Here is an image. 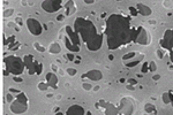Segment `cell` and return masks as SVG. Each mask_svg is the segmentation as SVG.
Here are the masks:
<instances>
[{
    "label": "cell",
    "instance_id": "6da1fadb",
    "mask_svg": "<svg viewBox=\"0 0 173 115\" xmlns=\"http://www.w3.org/2000/svg\"><path fill=\"white\" fill-rule=\"evenodd\" d=\"M135 28H130L127 17L120 14H112L106 21V43L110 50L119 48L122 45L133 42Z\"/></svg>",
    "mask_w": 173,
    "mask_h": 115
},
{
    "label": "cell",
    "instance_id": "7a4b0ae2",
    "mask_svg": "<svg viewBox=\"0 0 173 115\" xmlns=\"http://www.w3.org/2000/svg\"><path fill=\"white\" fill-rule=\"evenodd\" d=\"M74 30L77 32L86 48L91 52L98 51L103 45V35L98 34L95 24L83 17H77L74 22Z\"/></svg>",
    "mask_w": 173,
    "mask_h": 115
},
{
    "label": "cell",
    "instance_id": "3957f363",
    "mask_svg": "<svg viewBox=\"0 0 173 115\" xmlns=\"http://www.w3.org/2000/svg\"><path fill=\"white\" fill-rule=\"evenodd\" d=\"M66 31V36H65V45L67 47V50L72 53V52H79L80 51V46H81V38L77 35V32L75 30H73L71 25H67L65 28Z\"/></svg>",
    "mask_w": 173,
    "mask_h": 115
},
{
    "label": "cell",
    "instance_id": "277c9868",
    "mask_svg": "<svg viewBox=\"0 0 173 115\" xmlns=\"http://www.w3.org/2000/svg\"><path fill=\"white\" fill-rule=\"evenodd\" d=\"M5 65H6V68L7 70L13 74V75H21L24 70V61L23 59H21L20 56H16V55H9L5 59Z\"/></svg>",
    "mask_w": 173,
    "mask_h": 115
},
{
    "label": "cell",
    "instance_id": "5b68a950",
    "mask_svg": "<svg viewBox=\"0 0 173 115\" xmlns=\"http://www.w3.org/2000/svg\"><path fill=\"white\" fill-rule=\"evenodd\" d=\"M9 108H11V112L14 113V114H22V113L27 112V109H28V98H27L25 93L20 92L15 97V100L11 104Z\"/></svg>",
    "mask_w": 173,
    "mask_h": 115
},
{
    "label": "cell",
    "instance_id": "8992f818",
    "mask_svg": "<svg viewBox=\"0 0 173 115\" xmlns=\"http://www.w3.org/2000/svg\"><path fill=\"white\" fill-rule=\"evenodd\" d=\"M23 61L24 65L28 69L29 75H34V74H41L42 73V65L38 63L33 55H25L23 56Z\"/></svg>",
    "mask_w": 173,
    "mask_h": 115
},
{
    "label": "cell",
    "instance_id": "52a82bcc",
    "mask_svg": "<svg viewBox=\"0 0 173 115\" xmlns=\"http://www.w3.org/2000/svg\"><path fill=\"white\" fill-rule=\"evenodd\" d=\"M133 42H135L140 45H148L150 42V36L143 26H137V28H135Z\"/></svg>",
    "mask_w": 173,
    "mask_h": 115
},
{
    "label": "cell",
    "instance_id": "ba28073f",
    "mask_svg": "<svg viewBox=\"0 0 173 115\" xmlns=\"http://www.w3.org/2000/svg\"><path fill=\"white\" fill-rule=\"evenodd\" d=\"M63 7V0H45L42 3V8L47 13H55Z\"/></svg>",
    "mask_w": 173,
    "mask_h": 115
},
{
    "label": "cell",
    "instance_id": "9c48e42d",
    "mask_svg": "<svg viewBox=\"0 0 173 115\" xmlns=\"http://www.w3.org/2000/svg\"><path fill=\"white\" fill-rule=\"evenodd\" d=\"M118 109L122 115H133L135 108H134L133 102L128 98H121Z\"/></svg>",
    "mask_w": 173,
    "mask_h": 115
},
{
    "label": "cell",
    "instance_id": "30bf717a",
    "mask_svg": "<svg viewBox=\"0 0 173 115\" xmlns=\"http://www.w3.org/2000/svg\"><path fill=\"white\" fill-rule=\"evenodd\" d=\"M27 26H28V30L30 31V34L34 35V36H39L43 31L42 24L36 19H28L27 20Z\"/></svg>",
    "mask_w": 173,
    "mask_h": 115
},
{
    "label": "cell",
    "instance_id": "8fae6325",
    "mask_svg": "<svg viewBox=\"0 0 173 115\" xmlns=\"http://www.w3.org/2000/svg\"><path fill=\"white\" fill-rule=\"evenodd\" d=\"M97 108H103L105 115H118L119 109L115 107L112 102H106L104 100H100L99 102H96Z\"/></svg>",
    "mask_w": 173,
    "mask_h": 115
},
{
    "label": "cell",
    "instance_id": "7c38bea8",
    "mask_svg": "<svg viewBox=\"0 0 173 115\" xmlns=\"http://www.w3.org/2000/svg\"><path fill=\"white\" fill-rule=\"evenodd\" d=\"M160 46L164 50H173V29H167L160 40Z\"/></svg>",
    "mask_w": 173,
    "mask_h": 115
},
{
    "label": "cell",
    "instance_id": "4fadbf2b",
    "mask_svg": "<svg viewBox=\"0 0 173 115\" xmlns=\"http://www.w3.org/2000/svg\"><path fill=\"white\" fill-rule=\"evenodd\" d=\"M82 77L83 78H88V79L94 81V82H97V81H100L103 78V73L100 70H98V69H91L88 73H85Z\"/></svg>",
    "mask_w": 173,
    "mask_h": 115
},
{
    "label": "cell",
    "instance_id": "5bb4252c",
    "mask_svg": "<svg viewBox=\"0 0 173 115\" xmlns=\"http://www.w3.org/2000/svg\"><path fill=\"white\" fill-rule=\"evenodd\" d=\"M84 114H85V109L80 105H72L66 110V115H84Z\"/></svg>",
    "mask_w": 173,
    "mask_h": 115
},
{
    "label": "cell",
    "instance_id": "9a60e30c",
    "mask_svg": "<svg viewBox=\"0 0 173 115\" xmlns=\"http://www.w3.org/2000/svg\"><path fill=\"white\" fill-rule=\"evenodd\" d=\"M136 9H137L138 14H141L142 16H149V15L152 14V11L148 5H143L141 3H138L136 5Z\"/></svg>",
    "mask_w": 173,
    "mask_h": 115
},
{
    "label": "cell",
    "instance_id": "2e32d148",
    "mask_svg": "<svg viewBox=\"0 0 173 115\" xmlns=\"http://www.w3.org/2000/svg\"><path fill=\"white\" fill-rule=\"evenodd\" d=\"M46 83L49 84L50 88L57 89L58 88V77L54 73H49L46 74Z\"/></svg>",
    "mask_w": 173,
    "mask_h": 115
},
{
    "label": "cell",
    "instance_id": "e0dca14e",
    "mask_svg": "<svg viewBox=\"0 0 173 115\" xmlns=\"http://www.w3.org/2000/svg\"><path fill=\"white\" fill-rule=\"evenodd\" d=\"M137 57H134V59H132V60H128V61H125V65L128 67V68H133V67H135V66H137L138 63H140V61L144 57V55L143 54H138V55H136Z\"/></svg>",
    "mask_w": 173,
    "mask_h": 115
},
{
    "label": "cell",
    "instance_id": "ac0fdd59",
    "mask_svg": "<svg viewBox=\"0 0 173 115\" xmlns=\"http://www.w3.org/2000/svg\"><path fill=\"white\" fill-rule=\"evenodd\" d=\"M64 7L66 9V15H73L75 13V11H76L74 1H67L66 5H64Z\"/></svg>",
    "mask_w": 173,
    "mask_h": 115
},
{
    "label": "cell",
    "instance_id": "d6986e66",
    "mask_svg": "<svg viewBox=\"0 0 173 115\" xmlns=\"http://www.w3.org/2000/svg\"><path fill=\"white\" fill-rule=\"evenodd\" d=\"M162 99H163V102H164V104H166V105L172 104V105H173V93H172L171 91L163 93Z\"/></svg>",
    "mask_w": 173,
    "mask_h": 115
},
{
    "label": "cell",
    "instance_id": "ffe728a7",
    "mask_svg": "<svg viewBox=\"0 0 173 115\" xmlns=\"http://www.w3.org/2000/svg\"><path fill=\"white\" fill-rule=\"evenodd\" d=\"M49 51H50L51 54H59L60 51H61V46L59 45V43H53V44L50 45Z\"/></svg>",
    "mask_w": 173,
    "mask_h": 115
},
{
    "label": "cell",
    "instance_id": "44dd1931",
    "mask_svg": "<svg viewBox=\"0 0 173 115\" xmlns=\"http://www.w3.org/2000/svg\"><path fill=\"white\" fill-rule=\"evenodd\" d=\"M144 110H146V113H148V114H154V113L156 114V113H157L155 105H152V104H150V102L146 104V106H144Z\"/></svg>",
    "mask_w": 173,
    "mask_h": 115
},
{
    "label": "cell",
    "instance_id": "7402d4cb",
    "mask_svg": "<svg viewBox=\"0 0 173 115\" xmlns=\"http://www.w3.org/2000/svg\"><path fill=\"white\" fill-rule=\"evenodd\" d=\"M136 55H137L136 52H129V53H127V54H125V55L122 56V60H124V62H125V61H128V60H132V59H134Z\"/></svg>",
    "mask_w": 173,
    "mask_h": 115
},
{
    "label": "cell",
    "instance_id": "603a6c76",
    "mask_svg": "<svg viewBox=\"0 0 173 115\" xmlns=\"http://www.w3.org/2000/svg\"><path fill=\"white\" fill-rule=\"evenodd\" d=\"M47 88H50V86H49V84H47L46 82H41V83L38 84V89H39L41 91H46Z\"/></svg>",
    "mask_w": 173,
    "mask_h": 115
},
{
    "label": "cell",
    "instance_id": "cb8c5ba5",
    "mask_svg": "<svg viewBox=\"0 0 173 115\" xmlns=\"http://www.w3.org/2000/svg\"><path fill=\"white\" fill-rule=\"evenodd\" d=\"M34 47H35L38 52H41V53H42V52H45V47H44V46H42L38 42H35V43H34Z\"/></svg>",
    "mask_w": 173,
    "mask_h": 115
},
{
    "label": "cell",
    "instance_id": "d4e9b609",
    "mask_svg": "<svg viewBox=\"0 0 173 115\" xmlns=\"http://www.w3.org/2000/svg\"><path fill=\"white\" fill-rule=\"evenodd\" d=\"M156 54H157V56H158V59H164L165 51H164L163 48H158V50L156 51Z\"/></svg>",
    "mask_w": 173,
    "mask_h": 115
},
{
    "label": "cell",
    "instance_id": "484cf974",
    "mask_svg": "<svg viewBox=\"0 0 173 115\" xmlns=\"http://www.w3.org/2000/svg\"><path fill=\"white\" fill-rule=\"evenodd\" d=\"M157 70V65L155 63V61H150L149 62V71H156Z\"/></svg>",
    "mask_w": 173,
    "mask_h": 115
},
{
    "label": "cell",
    "instance_id": "4316f807",
    "mask_svg": "<svg viewBox=\"0 0 173 115\" xmlns=\"http://www.w3.org/2000/svg\"><path fill=\"white\" fill-rule=\"evenodd\" d=\"M13 13H14V9H13V8H8V9H6V11L4 12V17H9Z\"/></svg>",
    "mask_w": 173,
    "mask_h": 115
},
{
    "label": "cell",
    "instance_id": "83f0119b",
    "mask_svg": "<svg viewBox=\"0 0 173 115\" xmlns=\"http://www.w3.org/2000/svg\"><path fill=\"white\" fill-rule=\"evenodd\" d=\"M67 74L69 76H75L77 74V70L75 68H67Z\"/></svg>",
    "mask_w": 173,
    "mask_h": 115
},
{
    "label": "cell",
    "instance_id": "f1b7e54d",
    "mask_svg": "<svg viewBox=\"0 0 173 115\" xmlns=\"http://www.w3.org/2000/svg\"><path fill=\"white\" fill-rule=\"evenodd\" d=\"M141 71H142V73H148V71H149V62H146V63H143Z\"/></svg>",
    "mask_w": 173,
    "mask_h": 115
},
{
    "label": "cell",
    "instance_id": "f546056e",
    "mask_svg": "<svg viewBox=\"0 0 173 115\" xmlns=\"http://www.w3.org/2000/svg\"><path fill=\"white\" fill-rule=\"evenodd\" d=\"M82 86H83V89H84L85 91H90V90L92 89V85L89 84V83H83Z\"/></svg>",
    "mask_w": 173,
    "mask_h": 115
},
{
    "label": "cell",
    "instance_id": "4dcf8cb0",
    "mask_svg": "<svg viewBox=\"0 0 173 115\" xmlns=\"http://www.w3.org/2000/svg\"><path fill=\"white\" fill-rule=\"evenodd\" d=\"M129 12H130V13H132V15H134V16L138 14V12H137L136 7H133V6H130V7H129Z\"/></svg>",
    "mask_w": 173,
    "mask_h": 115
},
{
    "label": "cell",
    "instance_id": "1f68e13d",
    "mask_svg": "<svg viewBox=\"0 0 173 115\" xmlns=\"http://www.w3.org/2000/svg\"><path fill=\"white\" fill-rule=\"evenodd\" d=\"M12 100H13V96H12V92H8V93L6 95V101H7V102H11V104H12V102H13Z\"/></svg>",
    "mask_w": 173,
    "mask_h": 115
},
{
    "label": "cell",
    "instance_id": "d6a6232c",
    "mask_svg": "<svg viewBox=\"0 0 173 115\" xmlns=\"http://www.w3.org/2000/svg\"><path fill=\"white\" fill-rule=\"evenodd\" d=\"M66 57H67V59H68L69 61H73V60L75 59V56H74V54H73V53H71V52L66 54Z\"/></svg>",
    "mask_w": 173,
    "mask_h": 115
},
{
    "label": "cell",
    "instance_id": "836d02e7",
    "mask_svg": "<svg viewBox=\"0 0 173 115\" xmlns=\"http://www.w3.org/2000/svg\"><path fill=\"white\" fill-rule=\"evenodd\" d=\"M127 84H129V85H133V86H134V85H136V84H137V81H136V79H132V78H130V79H127Z\"/></svg>",
    "mask_w": 173,
    "mask_h": 115
},
{
    "label": "cell",
    "instance_id": "e575fe53",
    "mask_svg": "<svg viewBox=\"0 0 173 115\" xmlns=\"http://www.w3.org/2000/svg\"><path fill=\"white\" fill-rule=\"evenodd\" d=\"M15 22H16L19 25H22V24H23V23H22V19H21V17H17V19L15 20Z\"/></svg>",
    "mask_w": 173,
    "mask_h": 115
},
{
    "label": "cell",
    "instance_id": "d590c367",
    "mask_svg": "<svg viewBox=\"0 0 173 115\" xmlns=\"http://www.w3.org/2000/svg\"><path fill=\"white\" fill-rule=\"evenodd\" d=\"M159 78H160V75H158V74H156V75L152 76V79H154V81H158Z\"/></svg>",
    "mask_w": 173,
    "mask_h": 115
},
{
    "label": "cell",
    "instance_id": "8d00e7d4",
    "mask_svg": "<svg viewBox=\"0 0 173 115\" xmlns=\"http://www.w3.org/2000/svg\"><path fill=\"white\" fill-rule=\"evenodd\" d=\"M64 19H65L64 15H58V16H57V20H58V21H64Z\"/></svg>",
    "mask_w": 173,
    "mask_h": 115
},
{
    "label": "cell",
    "instance_id": "74e56055",
    "mask_svg": "<svg viewBox=\"0 0 173 115\" xmlns=\"http://www.w3.org/2000/svg\"><path fill=\"white\" fill-rule=\"evenodd\" d=\"M51 68H52V70H53V71H57V70H58L57 65H52V66H51Z\"/></svg>",
    "mask_w": 173,
    "mask_h": 115
},
{
    "label": "cell",
    "instance_id": "f35d334b",
    "mask_svg": "<svg viewBox=\"0 0 173 115\" xmlns=\"http://www.w3.org/2000/svg\"><path fill=\"white\" fill-rule=\"evenodd\" d=\"M84 3L85 4H94L95 1H94V0H84Z\"/></svg>",
    "mask_w": 173,
    "mask_h": 115
},
{
    "label": "cell",
    "instance_id": "ab89813d",
    "mask_svg": "<svg viewBox=\"0 0 173 115\" xmlns=\"http://www.w3.org/2000/svg\"><path fill=\"white\" fill-rule=\"evenodd\" d=\"M127 89H128V90H134L135 88H134L133 85H129V84H127Z\"/></svg>",
    "mask_w": 173,
    "mask_h": 115
},
{
    "label": "cell",
    "instance_id": "60d3db41",
    "mask_svg": "<svg viewBox=\"0 0 173 115\" xmlns=\"http://www.w3.org/2000/svg\"><path fill=\"white\" fill-rule=\"evenodd\" d=\"M13 79H14V81H15V82H22V79H21V78H20V77H16V76H15V77H14V78H13Z\"/></svg>",
    "mask_w": 173,
    "mask_h": 115
},
{
    "label": "cell",
    "instance_id": "b9f144b4",
    "mask_svg": "<svg viewBox=\"0 0 173 115\" xmlns=\"http://www.w3.org/2000/svg\"><path fill=\"white\" fill-rule=\"evenodd\" d=\"M170 59H171V61L173 62V51H171V53H170Z\"/></svg>",
    "mask_w": 173,
    "mask_h": 115
},
{
    "label": "cell",
    "instance_id": "7bdbcfd3",
    "mask_svg": "<svg viewBox=\"0 0 173 115\" xmlns=\"http://www.w3.org/2000/svg\"><path fill=\"white\" fill-rule=\"evenodd\" d=\"M99 90V86H95V91H98Z\"/></svg>",
    "mask_w": 173,
    "mask_h": 115
},
{
    "label": "cell",
    "instance_id": "ee69618b",
    "mask_svg": "<svg viewBox=\"0 0 173 115\" xmlns=\"http://www.w3.org/2000/svg\"><path fill=\"white\" fill-rule=\"evenodd\" d=\"M55 115H64V114H63V113H60V112H59V113H57V114H55Z\"/></svg>",
    "mask_w": 173,
    "mask_h": 115
}]
</instances>
